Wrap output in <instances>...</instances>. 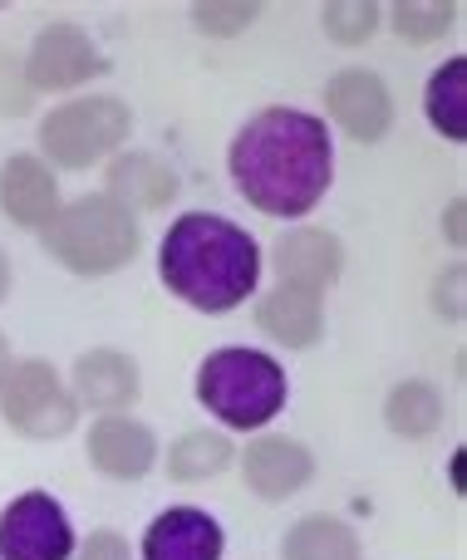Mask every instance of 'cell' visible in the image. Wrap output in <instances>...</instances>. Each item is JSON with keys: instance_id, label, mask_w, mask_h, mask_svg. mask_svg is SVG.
Here are the masks:
<instances>
[{"instance_id": "cell-1", "label": "cell", "mask_w": 467, "mask_h": 560, "mask_svg": "<svg viewBox=\"0 0 467 560\" xmlns=\"http://www.w3.org/2000/svg\"><path fill=\"white\" fill-rule=\"evenodd\" d=\"M232 183L256 212L305 217L325 197L335 173L330 128L301 108H261L232 138Z\"/></svg>"}, {"instance_id": "cell-2", "label": "cell", "mask_w": 467, "mask_h": 560, "mask_svg": "<svg viewBox=\"0 0 467 560\" xmlns=\"http://www.w3.org/2000/svg\"><path fill=\"white\" fill-rule=\"evenodd\" d=\"M157 271H163V285L177 300H187L192 310H207V315H222V310H236L256 290L261 252H256L252 232H242L226 217L187 212L167 226Z\"/></svg>"}, {"instance_id": "cell-3", "label": "cell", "mask_w": 467, "mask_h": 560, "mask_svg": "<svg viewBox=\"0 0 467 560\" xmlns=\"http://www.w3.org/2000/svg\"><path fill=\"white\" fill-rule=\"evenodd\" d=\"M45 252L74 276L124 271L138 256V222L108 197H79L49 217Z\"/></svg>"}, {"instance_id": "cell-4", "label": "cell", "mask_w": 467, "mask_h": 560, "mask_svg": "<svg viewBox=\"0 0 467 560\" xmlns=\"http://www.w3.org/2000/svg\"><path fill=\"white\" fill-rule=\"evenodd\" d=\"M197 398L226 428H261L285 404V369L261 349H217L197 369Z\"/></svg>"}, {"instance_id": "cell-5", "label": "cell", "mask_w": 467, "mask_h": 560, "mask_svg": "<svg viewBox=\"0 0 467 560\" xmlns=\"http://www.w3.org/2000/svg\"><path fill=\"white\" fill-rule=\"evenodd\" d=\"M128 128H133L128 104H118L108 94H89V98L55 108L39 124V148H45V158L55 167H89L104 153H114L128 138Z\"/></svg>"}, {"instance_id": "cell-6", "label": "cell", "mask_w": 467, "mask_h": 560, "mask_svg": "<svg viewBox=\"0 0 467 560\" xmlns=\"http://www.w3.org/2000/svg\"><path fill=\"white\" fill-rule=\"evenodd\" d=\"M0 418L15 428L20 438H35V443H49V438H65L79 418V404L59 374L39 359H25L5 374L0 384Z\"/></svg>"}, {"instance_id": "cell-7", "label": "cell", "mask_w": 467, "mask_h": 560, "mask_svg": "<svg viewBox=\"0 0 467 560\" xmlns=\"http://www.w3.org/2000/svg\"><path fill=\"white\" fill-rule=\"evenodd\" d=\"M74 532L55 497L25 492L0 512V560H69Z\"/></svg>"}, {"instance_id": "cell-8", "label": "cell", "mask_w": 467, "mask_h": 560, "mask_svg": "<svg viewBox=\"0 0 467 560\" xmlns=\"http://www.w3.org/2000/svg\"><path fill=\"white\" fill-rule=\"evenodd\" d=\"M325 108H330V118L354 143H380L394 124L389 89H384V79L370 74V69H340V74L325 84Z\"/></svg>"}, {"instance_id": "cell-9", "label": "cell", "mask_w": 467, "mask_h": 560, "mask_svg": "<svg viewBox=\"0 0 467 560\" xmlns=\"http://www.w3.org/2000/svg\"><path fill=\"white\" fill-rule=\"evenodd\" d=\"M104 59L94 55V39L79 25H45L30 45L25 59V84L30 89H74L89 74H98Z\"/></svg>"}, {"instance_id": "cell-10", "label": "cell", "mask_w": 467, "mask_h": 560, "mask_svg": "<svg viewBox=\"0 0 467 560\" xmlns=\"http://www.w3.org/2000/svg\"><path fill=\"white\" fill-rule=\"evenodd\" d=\"M315 472V457L305 453L295 438H256L246 443V457H242V477L256 497L266 502H285L295 497Z\"/></svg>"}, {"instance_id": "cell-11", "label": "cell", "mask_w": 467, "mask_h": 560, "mask_svg": "<svg viewBox=\"0 0 467 560\" xmlns=\"http://www.w3.org/2000/svg\"><path fill=\"white\" fill-rule=\"evenodd\" d=\"M276 271H281V285H301V290H315L320 295L325 285H335L345 271V252L330 232H315V226H295L276 242L271 252Z\"/></svg>"}, {"instance_id": "cell-12", "label": "cell", "mask_w": 467, "mask_h": 560, "mask_svg": "<svg viewBox=\"0 0 467 560\" xmlns=\"http://www.w3.org/2000/svg\"><path fill=\"white\" fill-rule=\"evenodd\" d=\"M143 560H222V526L197 506H167L148 526Z\"/></svg>"}, {"instance_id": "cell-13", "label": "cell", "mask_w": 467, "mask_h": 560, "mask_svg": "<svg viewBox=\"0 0 467 560\" xmlns=\"http://www.w3.org/2000/svg\"><path fill=\"white\" fill-rule=\"evenodd\" d=\"M153 457H157V443L138 418L114 413V418H104V423H94V433H89V463H94L104 477H118V482L148 477Z\"/></svg>"}, {"instance_id": "cell-14", "label": "cell", "mask_w": 467, "mask_h": 560, "mask_svg": "<svg viewBox=\"0 0 467 560\" xmlns=\"http://www.w3.org/2000/svg\"><path fill=\"white\" fill-rule=\"evenodd\" d=\"M0 207L15 226H49V217L59 212V187L39 158L15 153L0 167Z\"/></svg>"}, {"instance_id": "cell-15", "label": "cell", "mask_w": 467, "mask_h": 560, "mask_svg": "<svg viewBox=\"0 0 467 560\" xmlns=\"http://www.w3.org/2000/svg\"><path fill=\"white\" fill-rule=\"evenodd\" d=\"M108 202H118L124 212H157L177 197V173L153 153H124L108 167Z\"/></svg>"}, {"instance_id": "cell-16", "label": "cell", "mask_w": 467, "mask_h": 560, "mask_svg": "<svg viewBox=\"0 0 467 560\" xmlns=\"http://www.w3.org/2000/svg\"><path fill=\"white\" fill-rule=\"evenodd\" d=\"M256 325L285 349H311L325 329L320 295H315V290H301V285H276L271 295L256 305Z\"/></svg>"}, {"instance_id": "cell-17", "label": "cell", "mask_w": 467, "mask_h": 560, "mask_svg": "<svg viewBox=\"0 0 467 560\" xmlns=\"http://www.w3.org/2000/svg\"><path fill=\"white\" fill-rule=\"evenodd\" d=\"M74 394L89 408H128L138 404V364L118 349H89L74 364Z\"/></svg>"}, {"instance_id": "cell-18", "label": "cell", "mask_w": 467, "mask_h": 560, "mask_svg": "<svg viewBox=\"0 0 467 560\" xmlns=\"http://www.w3.org/2000/svg\"><path fill=\"white\" fill-rule=\"evenodd\" d=\"M281 556L285 560H364L360 536L345 522H335V516H305V522H295L281 541Z\"/></svg>"}, {"instance_id": "cell-19", "label": "cell", "mask_w": 467, "mask_h": 560, "mask_svg": "<svg viewBox=\"0 0 467 560\" xmlns=\"http://www.w3.org/2000/svg\"><path fill=\"white\" fill-rule=\"evenodd\" d=\"M423 108H429V124L439 128L443 138L463 143L467 138V59L453 55L439 74L423 89Z\"/></svg>"}, {"instance_id": "cell-20", "label": "cell", "mask_w": 467, "mask_h": 560, "mask_svg": "<svg viewBox=\"0 0 467 560\" xmlns=\"http://www.w3.org/2000/svg\"><path fill=\"white\" fill-rule=\"evenodd\" d=\"M384 418H389V428L399 438H429L433 428L443 423V398H439V388L409 378V384H399L389 394V404H384Z\"/></svg>"}, {"instance_id": "cell-21", "label": "cell", "mask_w": 467, "mask_h": 560, "mask_svg": "<svg viewBox=\"0 0 467 560\" xmlns=\"http://www.w3.org/2000/svg\"><path fill=\"white\" fill-rule=\"evenodd\" d=\"M226 463H232V443H226L222 433H187L183 443H173V453H167V472H173L177 482H207V477H217Z\"/></svg>"}, {"instance_id": "cell-22", "label": "cell", "mask_w": 467, "mask_h": 560, "mask_svg": "<svg viewBox=\"0 0 467 560\" xmlns=\"http://www.w3.org/2000/svg\"><path fill=\"white\" fill-rule=\"evenodd\" d=\"M458 20V5H394V30L413 45H433L443 39Z\"/></svg>"}, {"instance_id": "cell-23", "label": "cell", "mask_w": 467, "mask_h": 560, "mask_svg": "<svg viewBox=\"0 0 467 560\" xmlns=\"http://www.w3.org/2000/svg\"><path fill=\"white\" fill-rule=\"evenodd\" d=\"M380 30V5H325V35L340 45H364Z\"/></svg>"}, {"instance_id": "cell-24", "label": "cell", "mask_w": 467, "mask_h": 560, "mask_svg": "<svg viewBox=\"0 0 467 560\" xmlns=\"http://www.w3.org/2000/svg\"><path fill=\"white\" fill-rule=\"evenodd\" d=\"M256 10L261 5L222 0V5H192V20H197V30H207V35H242V30L256 20Z\"/></svg>"}, {"instance_id": "cell-25", "label": "cell", "mask_w": 467, "mask_h": 560, "mask_svg": "<svg viewBox=\"0 0 467 560\" xmlns=\"http://www.w3.org/2000/svg\"><path fill=\"white\" fill-rule=\"evenodd\" d=\"M35 104V89L25 84V69L15 65V59L5 55V49H0V114H25V108Z\"/></svg>"}, {"instance_id": "cell-26", "label": "cell", "mask_w": 467, "mask_h": 560, "mask_svg": "<svg viewBox=\"0 0 467 560\" xmlns=\"http://www.w3.org/2000/svg\"><path fill=\"white\" fill-rule=\"evenodd\" d=\"M79 560H133V551H128V541L118 532H94L84 541V551H79Z\"/></svg>"}, {"instance_id": "cell-27", "label": "cell", "mask_w": 467, "mask_h": 560, "mask_svg": "<svg viewBox=\"0 0 467 560\" xmlns=\"http://www.w3.org/2000/svg\"><path fill=\"white\" fill-rule=\"evenodd\" d=\"M448 295V315L463 319V266H453L448 280H439V300Z\"/></svg>"}, {"instance_id": "cell-28", "label": "cell", "mask_w": 467, "mask_h": 560, "mask_svg": "<svg viewBox=\"0 0 467 560\" xmlns=\"http://www.w3.org/2000/svg\"><path fill=\"white\" fill-rule=\"evenodd\" d=\"M448 232H453V242L463 246V202H453V207H448Z\"/></svg>"}, {"instance_id": "cell-29", "label": "cell", "mask_w": 467, "mask_h": 560, "mask_svg": "<svg viewBox=\"0 0 467 560\" xmlns=\"http://www.w3.org/2000/svg\"><path fill=\"white\" fill-rule=\"evenodd\" d=\"M5 374H10V345H5V335H0V384H5Z\"/></svg>"}, {"instance_id": "cell-30", "label": "cell", "mask_w": 467, "mask_h": 560, "mask_svg": "<svg viewBox=\"0 0 467 560\" xmlns=\"http://www.w3.org/2000/svg\"><path fill=\"white\" fill-rule=\"evenodd\" d=\"M5 290H10V266H5V256H0V300H5Z\"/></svg>"}]
</instances>
